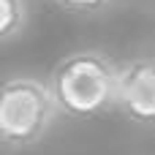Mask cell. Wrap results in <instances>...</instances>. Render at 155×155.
Wrapping results in <instances>:
<instances>
[{
  "label": "cell",
  "instance_id": "6da1fadb",
  "mask_svg": "<svg viewBox=\"0 0 155 155\" xmlns=\"http://www.w3.org/2000/svg\"><path fill=\"white\" fill-rule=\"evenodd\" d=\"M114 84L117 65L98 49H79L54 65L46 90L57 114L90 120L114 109Z\"/></svg>",
  "mask_w": 155,
  "mask_h": 155
},
{
  "label": "cell",
  "instance_id": "277c9868",
  "mask_svg": "<svg viewBox=\"0 0 155 155\" xmlns=\"http://www.w3.org/2000/svg\"><path fill=\"white\" fill-rule=\"evenodd\" d=\"M30 8L27 0H0V44L19 38L27 27Z\"/></svg>",
  "mask_w": 155,
  "mask_h": 155
},
{
  "label": "cell",
  "instance_id": "3957f363",
  "mask_svg": "<svg viewBox=\"0 0 155 155\" xmlns=\"http://www.w3.org/2000/svg\"><path fill=\"white\" fill-rule=\"evenodd\" d=\"M114 109L139 125L155 120V65L150 57H134L117 65Z\"/></svg>",
  "mask_w": 155,
  "mask_h": 155
},
{
  "label": "cell",
  "instance_id": "7a4b0ae2",
  "mask_svg": "<svg viewBox=\"0 0 155 155\" xmlns=\"http://www.w3.org/2000/svg\"><path fill=\"white\" fill-rule=\"evenodd\" d=\"M57 109L46 84L35 76H8L0 82V147L27 150L54 125Z\"/></svg>",
  "mask_w": 155,
  "mask_h": 155
},
{
  "label": "cell",
  "instance_id": "5b68a950",
  "mask_svg": "<svg viewBox=\"0 0 155 155\" xmlns=\"http://www.w3.org/2000/svg\"><path fill=\"white\" fill-rule=\"evenodd\" d=\"M60 11L76 14V16H98L106 8H112L114 0H52Z\"/></svg>",
  "mask_w": 155,
  "mask_h": 155
}]
</instances>
